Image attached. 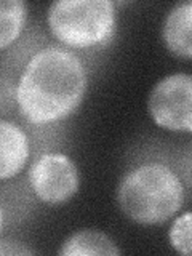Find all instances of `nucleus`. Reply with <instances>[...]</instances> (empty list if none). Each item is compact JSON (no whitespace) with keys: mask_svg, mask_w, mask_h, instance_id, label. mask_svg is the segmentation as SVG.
I'll use <instances>...</instances> for the list:
<instances>
[{"mask_svg":"<svg viewBox=\"0 0 192 256\" xmlns=\"http://www.w3.org/2000/svg\"><path fill=\"white\" fill-rule=\"evenodd\" d=\"M86 72L77 56L61 46L37 52L24 68L16 88L22 116L44 125L66 118L82 102Z\"/></svg>","mask_w":192,"mask_h":256,"instance_id":"obj_1","label":"nucleus"},{"mask_svg":"<svg viewBox=\"0 0 192 256\" xmlns=\"http://www.w3.org/2000/svg\"><path fill=\"white\" fill-rule=\"evenodd\" d=\"M118 205L140 224H160L184 204V188L170 166L149 162L125 174L118 186Z\"/></svg>","mask_w":192,"mask_h":256,"instance_id":"obj_2","label":"nucleus"},{"mask_svg":"<svg viewBox=\"0 0 192 256\" xmlns=\"http://www.w3.org/2000/svg\"><path fill=\"white\" fill-rule=\"evenodd\" d=\"M48 26L56 38L69 46L100 45L114 32V4L110 0H58L48 10Z\"/></svg>","mask_w":192,"mask_h":256,"instance_id":"obj_3","label":"nucleus"},{"mask_svg":"<svg viewBox=\"0 0 192 256\" xmlns=\"http://www.w3.org/2000/svg\"><path fill=\"white\" fill-rule=\"evenodd\" d=\"M192 77L172 74L154 86L149 96V112L154 122L172 132L192 130Z\"/></svg>","mask_w":192,"mask_h":256,"instance_id":"obj_4","label":"nucleus"},{"mask_svg":"<svg viewBox=\"0 0 192 256\" xmlns=\"http://www.w3.org/2000/svg\"><path fill=\"white\" fill-rule=\"evenodd\" d=\"M30 186L40 200L46 204H62L78 190V172L64 154H44L29 170Z\"/></svg>","mask_w":192,"mask_h":256,"instance_id":"obj_5","label":"nucleus"},{"mask_svg":"<svg viewBox=\"0 0 192 256\" xmlns=\"http://www.w3.org/2000/svg\"><path fill=\"white\" fill-rule=\"evenodd\" d=\"M29 158V140L18 125L0 120V180L13 178Z\"/></svg>","mask_w":192,"mask_h":256,"instance_id":"obj_6","label":"nucleus"},{"mask_svg":"<svg viewBox=\"0 0 192 256\" xmlns=\"http://www.w3.org/2000/svg\"><path fill=\"white\" fill-rule=\"evenodd\" d=\"M190 26H192L190 2H182L174 5L170 10V13H168L164 24V40L166 48L173 54L188 60L192 56Z\"/></svg>","mask_w":192,"mask_h":256,"instance_id":"obj_7","label":"nucleus"},{"mask_svg":"<svg viewBox=\"0 0 192 256\" xmlns=\"http://www.w3.org/2000/svg\"><path fill=\"white\" fill-rule=\"evenodd\" d=\"M64 256H112L120 254V250L112 240L100 230H80L72 234L60 248Z\"/></svg>","mask_w":192,"mask_h":256,"instance_id":"obj_8","label":"nucleus"},{"mask_svg":"<svg viewBox=\"0 0 192 256\" xmlns=\"http://www.w3.org/2000/svg\"><path fill=\"white\" fill-rule=\"evenodd\" d=\"M24 20L26 6L21 0H0V50L18 38Z\"/></svg>","mask_w":192,"mask_h":256,"instance_id":"obj_9","label":"nucleus"},{"mask_svg":"<svg viewBox=\"0 0 192 256\" xmlns=\"http://www.w3.org/2000/svg\"><path fill=\"white\" fill-rule=\"evenodd\" d=\"M190 218L192 214L186 212L173 222L170 229V242L173 248L184 256L190 254Z\"/></svg>","mask_w":192,"mask_h":256,"instance_id":"obj_10","label":"nucleus"},{"mask_svg":"<svg viewBox=\"0 0 192 256\" xmlns=\"http://www.w3.org/2000/svg\"><path fill=\"white\" fill-rule=\"evenodd\" d=\"M4 254H34V250H30V248L24 246L20 242H14V240H0V256Z\"/></svg>","mask_w":192,"mask_h":256,"instance_id":"obj_11","label":"nucleus"},{"mask_svg":"<svg viewBox=\"0 0 192 256\" xmlns=\"http://www.w3.org/2000/svg\"><path fill=\"white\" fill-rule=\"evenodd\" d=\"M4 226V213H2V208H0V230H2Z\"/></svg>","mask_w":192,"mask_h":256,"instance_id":"obj_12","label":"nucleus"}]
</instances>
